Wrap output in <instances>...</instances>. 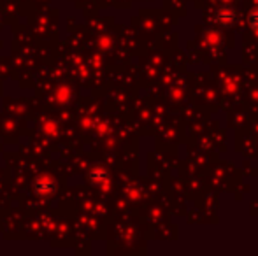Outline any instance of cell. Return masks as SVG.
Wrapping results in <instances>:
<instances>
[{
    "label": "cell",
    "mask_w": 258,
    "mask_h": 256,
    "mask_svg": "<svg viewBox=\"0 0 258 256\" xmlns=\"http://www.w3.org/2000/svg\"><path fill=\"white\" fill-rule=\"evenodd\" d=\"M34 192L41 198H49L56 192V183H54V179L51 176H41V178L35 181Z\"/></svg>",
    "instance_id": "6da1fadb"
},
{
    "label": "cell",
    "mask_w": 258,
    "mask_h": 256,
    "mask_svg": "<svg viewBox=\"0 0 258 256\" xmlns=\"http://www.w3.org/2000/svg\"><path fill=\"white\" fill-rule=\"evenodd\" d=\"M88 179H90V183H92V185H95V186H104L105 183H107L109 176H107V172H105L104 168L95 167V168H92V170L88 172Z\"/></svg>",
    "instance_id": "7a4b0ae2"
},
{
    "label": "cell",
    "mask_w": 258,
    "mask_h": 256,
    "mask_svg": "<svg viewBox=\"0 0 258 256\" xmlns=\"http://www.w3.org/2000/svg\"><path fill=\"white\" fill-rule=\"evenodd\" d=\"M69 97H71V92H69L67 88H60L56 92V102L58 104H67V100H69Z\"/></svg>",
    "instance_id": "3957f363"
},
{
    "label": "cell",
    "mask_w": 258,
    "mask_h": 256,
    "mask_svg": "<svg viewBox=\"0 0 258 256\" xmlns=\"http://www.w3.org/2000/svg\"><path fill=\"white\" fill-rule=\"evenodd\" d=\"M42 128H44V133H48V135H56L58 133V125L54 121H46Z\"/></svg>",
    "instance_id": "277c9868"
},
{
    "label": "cell",
    "mask_w": 258,
    "mask_h": 256,
    "mask_svg": "<svg viewBox=\"0 0 258 256\" xmlns=\"http://www.w3.org/2000/svg\"><path fill=\"white\" fill-rule=\"evenodd\" d=\"M251 27L255 28V30H258V9H255L251 13Z\"/></svg>",
    "instance_id": "5b68a950"
}]
</instances>
